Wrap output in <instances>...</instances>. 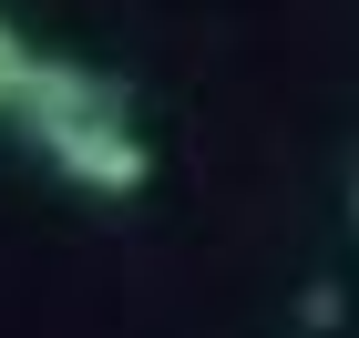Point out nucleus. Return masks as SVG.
I'll return each mask as SVG.
<instances>
[{
    "label": "nucleus",
    "mask_w": 359,
    "mask_h": 338,
    "mask_svg": "<svg viewBox=\"0 0 359 338\" xmlns=\"http://www.w3.org/2000/svg\"><path fill=\"white\" fill-rule=\"evenodd\" d=\"M11 123H21V134L41 143V164H52L62 185H83V195H144V174H154L123 83H103L93 62H41L31 92L11 103Z\"/></svg>",
    "instance_id": "f257e3e1"
},
{
    "label": "nucleus",
    "mask_w": 359,
    "mask_h": 338,
    "mask_svg": "<svg viewBox=\"0 0 359 338\" xmlns=\"http://www.w3.org/2000/svg\"><path fill=\"white\" fill-rule=\"evenodd\" d=\"M31 72H41V52H31L21 31L0 21V113H11V103H21V92H31Z\"/></svg>",
    "instance_id": "f03ea898"
}]
</instances>
